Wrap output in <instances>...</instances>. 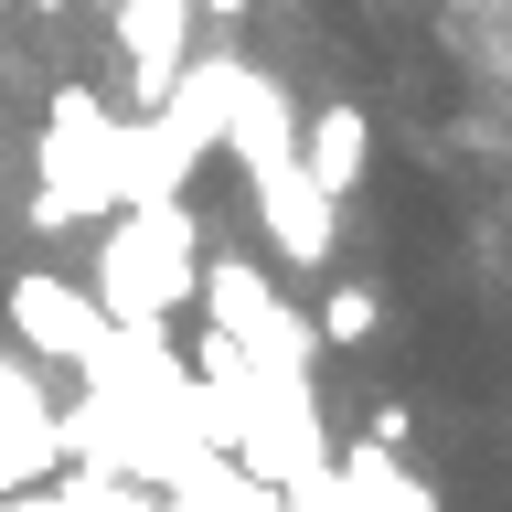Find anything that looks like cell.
<instances>
[{"label":"cell","instance_id":"obj_1","mask_svg":"<svg viewBox=\"0 0 512 512\" xmlns=\"http://www.w3.org/2000/svg\"><path fill=\"white\" fill-rule=\"evenodd\" d=\"M363 182H374V118H363V107H320L310 118V192L342 203V192H363Z\"/></svg>","mask_w":512,"mask_h":512},{"label":"cell","instance_id":"obj_2","mask_svg":"<svg viewBox=\"0 0 512 512\" xmlns=\"http://www.w3.org/2000/svg\"><path fill=\"white\" fill-rule=\"evenodd\" d=\"M374 320H384V310H374V288H320V342H342V352H352V342H374Z\"/></svg>","mask_w":512,"mask_h":512},{"label":"cell","instance_id":"obj_3","mask_svg":"<svg viewBox=\"0 0 512 512\" xmlns=\"http://www.w3.org/2000/svg\"><path fill=\"white\" fill-rule=\"evenodd\" d=\"M0 11H11V0H0Z\"/></svg>","mask_w":512,"mask_h":512}]
</instances>
